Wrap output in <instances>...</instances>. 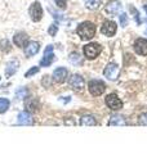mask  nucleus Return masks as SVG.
I'll return each instance as SVG.
<instances>
[{
  "label": "nucleus",
  "mask_w": 147,
  "mask_h": 154,
  "mask_svg": "<svg viewBox=\"0 0 147 154\" xmlns=\"http://www.w3.org/2000/svg\"><path fill=\"white\" fill-rule=\"evenodd\" d=\"M76 32L81 40H84V41L92 40V38L96 36V25L90 21L81 22L80 25L77 26Z\"/></svg>",
  "instance_id": "nucleus-1"
},
{
  "label": "nucleus",
  "mask_w": 147,
  "mask_h": 154,
  "mask_svg": "<svg viewBox=\"0 0 147 154\" xmlns=\"http://www.w3.org/2000/svg\"><path fill=\"white\" fill-rule=\"evenodd\" d=\"M102 51V46L98 44V42H89V44L84 45L83 48V53H84V57L87 59H96V58L101 54Z\"/></svg>",
  "instance_id": "nucleus-2"
},
{
  "label": "nucleus",
  "mask_w": 147,
  "mask_h": 154,
  "mask_svg": "<svg viewBox=\"0 0 147 154\" xmlns=\"http://www.w3.org/2000/svg\"><path fill=\"white\" fill-rule=\"evenodd\" d=\"M88 90L93 96H100L106 91V84L102 80H90L88 84Z\"/></svg>",
  "instance_id": "nucleus-3"
},
{
  "label": "nucleus",
  "mask_w": 147,
  "mask_h": 154,
  "mask_svg": "<svg viewBox=\"0 0 147 154\" xmlns=\"http://www.w3.org/2000/svg\"><path fill=\"white\" fill-rule=\"evenodd\" d=\"M119 73H120V68H119V66H117L116 63H114V62H111V63H109L105 67L103 76L106 77L107 80L115 81L117 77H119Z\"/></svg>",
  "instance_id": "nucleus-4"
},
{
  "label": "nucleus",
  "mask_w": 147,
  "mask_h": 154,
  "mask_svg": "<svg viewBox=\"0 0 147 154\" xmlns=\"http://www.w3.org/2000/svg\"><path fill=\"white\" fill-rule=\"evenodd\" d=\"M116 31H117V25L114 21H111V19L103 21V23H102V26H101V33H103L107 37H111L115 35Z\"/></svg>",
  "instance_id": "nucleus-5"
},
{
  "label": "nucleus",
  "mask_w": 147,
  "mask_h": 154,
  "mask_svg": "<svg viewBox=\"0 0 147 154\" xmlns=\"http://www.w3.org/2000/svg\"><path fill=\"white\" fill-rule=\"evenodd\" d=\"M105 103H106L107 107H109L110 109H112V110H119V109L122 108L121 99L116 94H109L105 99Z\"/></svg>",
  "instance_id": "nucleus-6"
},
{
  "label": "nucleus",
  "mask_w": 147,
  "mask_h": 154,
  "mask_svg": "<svg viewBox=\"0 0 147 154\" xmlns=\"http://www.w3.org/2000/svg\"><path fill=\"white\" fill-rule=\"evenodd\" d=\"M28 14L34 22H39L40 19L43 18V8H41V4L39 2H35L31 4L30 9H28Z\"/></svg>",
  "instance_id": "nucleus-7"
},
{
  "label": "nucleus",
  "mask_w": 147,
  "mask_h": 154,
  "mask_svg": "<svg viewBox=\"0 0 147 154\" xmlns=\"http://www.w3.org/2000/svg\"><path fill=\"white\" fill-rule=\"evenodd\" d=\"M121 9H122V4L119 0H111L105 7V12L110 14V16H117V14H120Z\"/></svg>",
  "instance_id": "nucleus-8"
},
{
  "label": "nucleus",
  "mask_w": 147,
  "mask_h": 154,
  "mask_svg": "<svg viewBox=\"0 0 147 154\" xmlns=\"http://www.w3.org/2000/svg\"><path fill=\"white\" fill-rule=\"evenodd\" d=\"M133 48H134V51H136L138 55L146 57V55H147V38H145V37H138V38H137V40L134 41Z\"/></svg>",
  "instance_id": "nucleus-9"
},
{
  "label": "nucleus",
  "mask_w": 147,
  "mask_h": 154,
  "mask_svg": "<svg viewBox=\"0 0 147 154\" xmlns=\"http://www.w3.org/2000/svg\"><path fill=\"white\" fill-rule=\"evenodd\" d=\"M67 77H68L67 68H65V67H58V68H56L54 72H53V77H52V79L57 84H63L67 80Z\"/></svg>",
  "instance_id": "nucleus-10"
},
{
  "label": "nucleus",
  "mask_w": 147,
  "mask_h": 154,
  "mask_svg": "<svg viewBox=\"0 0 147 154\" xmlns=\"http://www.w3.org/2000/svg\"><path fill=\"white\" fill-rule=\"evenodd\" d=\"M53 60H54V54H53V45H48L44 50V57L40 60V66L41 67H49Z\"/></svg>",
  "instance_id": "nucleus-11"
},
{
  "label": "nucleus",
  "mask_w": 147,
  "mask_h": 154,
  "mask_svg": "<svg viewBox=\"0 0 147 154\" xmlns=\"http://www.w3.org/2000/svg\"><path fill=\"white\" fill-rule=\"evenodd\" d=\"M68 84H70V86L72 89H75V90H83V88H84V85H85V81L84 79L80 76V75H72L70 77V80H68Z\"/></svg>",
  "instance_id": "nucleus-12"
},
{
  "label": "nucleus",
  "mask_w": 147,
  "mask_h": 154,
  "mask_svg": "<svg viewBox=\"0 0 147 154\" xmlns=\"http://www.w3.org/2000/svg\"><path fill=\"white\" fill-rule=\"evenodd\" d=\"M40 50V44L38 41H30L27 42V45L24 46V55L27 58L34 57L35 54H38V51Z\"/></svg>",
  "instance_id": "nucleus-13"
},
{
  "label": "nucleus",
  "mask_w": 147,
  "mask_h": 154,
  "mask_svg": "<svg viewBox=\"0 0 147 154\" xmlns=\"http://www.w3.org/2000/svg\"><path fill=\"white\" fill-rule=\"evenodd\" d=\"M18 125H24V126H30V125H34L35 123V119L32 118L31 113L26 112V110H23L18 114Z\"/></svg>",
  "instance_id": "nucleus-14"
},
{
  "label": "nucleus",
  "mask_w": 147,
  "mask_h": 154,
  "mask_svg": "<svg viewBox=\"0 0 147 154\" xmlns=\"http://www.w3.org/2000/svg\"><path fill=\"white\" fill-rule=\"evenodd\" d=\"M18 68H19V62H18V59L9 60L8 63H7V67H5V77H7V79H9V77L13 76L18 71Z\"/></svg>",
  "instance_id": "nucleus-15"
},
{
  "label": "nucleus",
  "mask_w": 147,
  "mask_h": 154,
  "mask_svg": "<svg viewBox=\"0 0 147 154\" xmlns=\"http://www.w3.org/2000/svg\"><path fill=\"white\" fill-rule=\"evenodd\" d=\"M13 42H14V45L18 46V48L26 46L27 42H28V36H27V33H24V32H18V33H16V35L13 36Z\"/></svg>",
  "instance_id": "nucleus-16"
},
{
  "label": "nucleus",
  "mask_w": 147,
  "mask_h": 154,
  "mask_svg": "<svg viewBox=\"0 0 147 154\" xmlns=\"http://www.w3.org/2000/svg\"><path fill=\"white\" fill-rule=\"evenodd\" d=\"M109 125H110V126H125L126 121H125V118L122 117V116L114 114V116H111V118L109 121Z\"/></svg>",
  "instance_id": "nucleus-17"
},
{
  "label": "nucleus",
  "mask_w": 147,
  "mask_h": 154,
  "mask_svg": "<svg viewBox=\"0 0 147 154\" xmlns=\"http://www.w3.org/2000/svg\"><path fill=\"white\" fill-rule=\"evenodd\" d=\"M80 125L81 126H96L97 121L93 116L87 114V116H83V117L80 118Z\"/></svg>",
  "instance_id": "nucleus-18"
},
{
  "label": "nucleus",
  "mask_w": 147,
  "mask_h": 154,
  "mask_svg": "<svg viewBox=\"0 0 147 154\" xmlns=\"http://www.w3.org/2000/svg\"><path fill=\"white\" fill-rule=\"evenodd\" d=\"M102 2L103 0H85V7L89 11H97L102 5Z\"/></svg>",
  "instance_id": "nucleus-19"
},
{
  "label": "nucleus",
  "mask_w": 147,
  "mask_h": 154,
  "mask_svg": "<svg viewBox=\"0 0 147 154\" xmlns=\"http://www.w3.org/2000/svg\"><path fill=\"white\" fill-rule=\"evenodd\" d=\"M24 108H26V112L31 113V112H35V110L39 108V104L35 99H27L26 104H24Z\"/></svg>",
  "instance_id": "nucleus-20"
},
{
  "label": "nucleus",
  "mask_w": 147,
  "mask_h": 154,
  "mask_svg": "<svg viewBox=\"0 0 147 154\" xmlns=\"http://www.w3.org/2000/svg\"><path fill=\"white\" fill-rule=\"evenodd\" d=\"M68 60H70L74 66H80V64H83V59H81V57H80L79 53H76V51L71 53L70 57H68Z\"/></svg>",
  "instance_id": "nucleus-21"
},
{
  "label": "nucleus",
  "mask_w": 147,
  "mask_h": 154,
  "mask_svg": "<svg viewBox=\"0 0 147 154\" xmlns=\"http://www.w3.org/2000/svg\"><path fill=\"white\" fill-rule=\"evenodd\" d=\"M0 50L4 51V53H8V51L12 50L11 42H9L7 38H3V40H0Z\"/></svg>",
  "instance_id": "nucleus-22"
},
{
  "label": "nucleus",
  "mask_w": 147,
  "mask_h": 154,
  "mask_svg": "<svg viewBox=\"0 0 147 154\" xmlns=\"http://www.w3.org/2000/svg\"><path fill=\"white\" fill-rule=\"evenodd\" d=\"M9 105H11V102L7 98H0V113H5Z\"/></svg>",
  "instance_id": "nucleus-23"
},
{
  "label": "nucleus",
  "mask_w": 147,
  "mask_h": 154,
  "mask_svg": "<svg viewBox=\"0 0 147 154\" xmlns=\"http://www.w3.org/2000/svg\"><path fill=\"white\" fill-rule=\"evenodd\" d=\"M28 96V90L26 88H19L16 91V98L17 99H26Z\"/></svg>",
  "instance_id": "nucleus-24"
},
{
  "label": "nucleus",
  "mask_w": 147,
  "mask_h": 154,
  "mask_svg": "<svg viewBox=\"0 0 147 154\" xmlns=\"http://www.w3.org/2000/svg\"><path fill=\"white\" fill-rule=\"evenodd\" d=\"M129 11H130V13H132V16L134 17L136 22H137V25H141L142 21H141V18H139V12L137 11V9H136L133 5H130V7H129Z\"/></svg>",
  "instance_id": "nucleus-25"
},
{
  "label": "nucleus",
  "mask_w": 147,
  "mask_h": 154,
  "mask_svg": "<svg viewBox=\"0 0 147 154\" xmlns=\"http://www.w3.org/2000/svg\"><path fill=\"white\" fill-rule=\"evenodd\" d=\"M119 21H120V25L121 27H126L129 23V18H128V14L126 13H121L119 16Z\"/></svg>",
  "instance_id": "nucleus-26"
},
{
  "label": "nucleus",
  "mask_w": 147,
  "mask_h": 154,
  "mask_svg": "<svg viewBox=\"0 0 147 154\" xmlns=\"http://www.w3.org/2000/svg\"><path fill=\"white\" fill-rule=\"evenodd\" d=\"M39 71H40V68H39V67H31L30 69H28L26 73H24V77H32L34 75H36V73H39Z\"/></svg>",
  "instance_id": "nucleus-27"
},
{
  "label": "nucleus",
  "mask_w": 147,
  "mask_h": 154,
  "mask_svg": "<svg viewBox=\"0 0 147 154\" xmlns=\"http://www.w3.org/2000/svg\"><path fill=\"white\" fill-rule=\"evenodd\" d=\"M138 123H139V125H142V126H147V112L142 113V114L139 116Z\"/></svg>",
  "instance_id": "nucleus-28"
},
{
  "label": "nucleus",
  "mask_w": 147,
  "mask_h": 154,
  "mask_svg": "<svg viewBox=\"0 0 147 154\" xmlns=\"http://www.w3.org/2000/svg\"><path fill=\"white\" fill-rule=\"evenodd\" d=\"M56 3V5L60 9H66L67 7V0H53Z\"/></svg>",
  "instance_id": "nucleus-29"
},
{
  "label": "nucleus",
  "mask_w": 147,
  "mask_h": 154,
  "mask_svg": "<svg viewBox=\"0 0 147 154\" xmlns=\"http://www.w3.org/2000/svg\"><path fill=\"white\" fill-rule=\"evenodd\" d=\"M57 32H58V26L57 25L49 26V28H48V33H49V35H51V36H56Z\"/></svg>",
  "instance_id": "nucleus-30"
},
{
  "label": "nucleus",
  "mask_w": 147,
  "mask_h": 154,
  "mask_svg": "<svg viewBox=\"0 0 147 154\" xmlns=\"http://www.w3.org/2000/svg\"><path fill=\"white\" fill-rule=\"evenodd\" d=\"M41 85L44 88H49L51 86V80H49V76H44L41 80Z\"/></svg>",
  "instance_id": "nucleus-31"
},
{
  "label": "nucleus",
  "mask_w": 147,
  "mask_h": 154,
  "mask_svg": "<svg viewBox=\"0 0 147 154\" xmlns=\"http://www.w3.org/2000/svg\"><path fill=\"white\" fill-rule=\"evenodd\" d=\"M143 9H145V12H146V14H147V4H146L145 7H143Z\"/></svg>",
  "instance_id": "nucleus-32"
},
{
  "label": "nucleus",
  "mask_w": 147,
  "mask_h": 154,
  "mask_svg": "<svg viewBox=\"0 0 147 154\" xmlns=\"http://www.w3.org/2000/svg\"><path fill=\"white\" fill-rule=\"evenodd\" d=\"M146 35H147V30H146Z\"/></svg>",
  "instance_id": "nucleus-33"
}]
</instances>
